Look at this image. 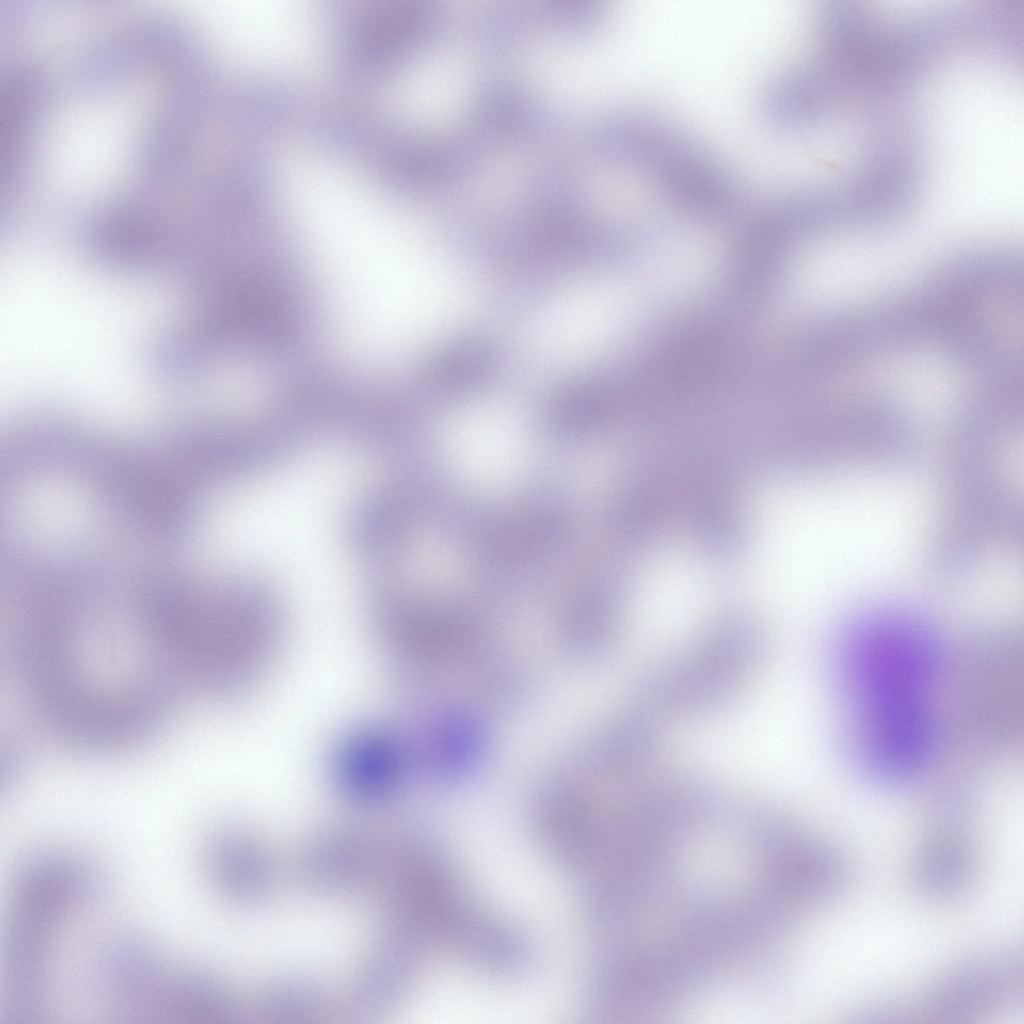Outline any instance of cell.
I'll return each instance as SVG.
<instances>
[{
    "label": "cell",
    "mask_w": 1024,
    "mask_h": 1024,
    "mask_svg": "<svg viewBox=\"0 0 1024 1024\" xmlns=\"http://www.w3.org/2000/svg\"><path fill=\"white\" fill-rule=\"evenodd\" d=\"M942 652L933 630L902 612L867 616L841 638L837 669L852 710L854 750L875 779L910 780L932 758Z\"/></svg>",
    "instance_id": "cell-1"
},
{
    "label": "cell",
    "mask_w": 1024,
    "mask_h": 1024,
    "mask_svg": "<svg viewBox=\"0 0 1024 1024\" xmlns=\"http://www.w3.org/2000/svg\"><path fill=\"white\" fill-rule=\"evenodd\" d=\"M1022 988V961L997 952L964 961L938 977L925 992L921 1008L938 1020L983 1016L1016 1000Z\"/></svg>",
    "instance_id": "cell-2"
},
{
    "label": "cell",
    "mask_w": 1024,
    "mask_h": 1024,
    "mask_svg": "<svg viewBox=\"0 0 1024 1024\" xmlns=\"http://www.w3.org/2000/svg\"><path fill=\"white\" fill-rule=\"evenodd\" d=\"M976 871L972 843L955 828L945 826L922 843L914 859L913 879L923 895L948 900L970 888Z\"/></svg>",
    "instance_id": "cell-3"
},
{
    "label": "cell",
    "mask_w": 1024,
    "mask_h": 1024,
    "mask_svg": "<svg viewBox=\"0 0 1024 1024\" xmlns=\"http://www.w3.org/2000/svg\"><path fill=\"white\" fill-rule=\"evenodd\" d=\"M416 508L410 490L379 491L356 507L350 534L357 548L370 556L392 553L401 544Z\"/></svg>",
    "instance_id": "cell-4"
},
{
    "label": "cell",
    "mask_w": 1024,
    "mask_h": 1024,
    "mask_svg": "<svg viewBox=\"0 0 1024 1024\" xmlns=\"http://www.w3.org/2000/svg\"><path fill=\"white\" fill-rule=\"evenodd\" d=\"M383 735L367 732L347 743L339 759L341 778L356 793H382L392 783L398 768L393 745Z\"/></svg>",
    "instance_id": "cell-5"
},
{
    "label": "cell",
    "mask_w": 1024,
    "mask_h": 1024,
    "mask_svg": "<svg viewBox=\"0 0 1024 1024\" xmlns=\"http://www.w3.org/2000/svg\"><path fill=\"white\" fill-rule=\"evenodd\" d=\"M491 366L488 349L479 343H466L445 354L436 368V382L447 393H458L476 385Z\"/></svg>",
    "instance_id": "cell-6"
}]
</instances>
